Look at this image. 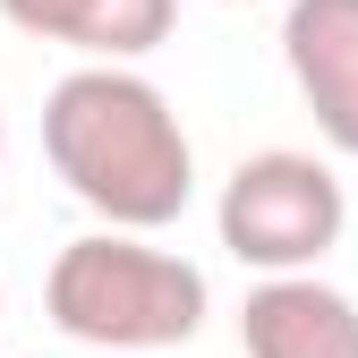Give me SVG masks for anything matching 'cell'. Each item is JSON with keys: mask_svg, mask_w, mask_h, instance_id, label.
Returning <instances> with one entry per match:
<instances>
[{"mask_svg": "<svg viewBox=\"0 0 358 358\" xmlns=\"http://www.w3.org/2000/svg\"><path fill=\"white\" fill-rule=\"evenodd\" d=\"M43 154L103 231H162L196 196V154L171 94L137 69H69L43 94Z\"/></svg>", "mask_w": 358, "mask_h": 358, "instance_id": "cell-1", "label": "cell"}, {"mask_svg": "<svg viewBox=\"0 0 358 358\" xmlns=\"http://www.w3.org/2000/svg\"><path fill=\"white\" fill-rule=\"evenodd\" d=\"M43 316L85 350H179L205 324V273L137 231H85L43 273Z\"/></svg>", "mask_w": 358, "mask_h": 358, "instance_id": "cell-2", "label": "cell"}, {"mask_svg": "<svg viewBox=\"0 0 358 358\" xmlns=\"http://www.w3.org/2000/svg\"><path fill=\"white\" fill-rule=\"evenodd\" d=\"M222 248H231L239 264H256L264 282H282V273H307L316 256L341 248V222H350V196H341V179L333 162L316 154H248L231 179H222Z\"/></svg>", "mask_w": 358, "mask_h": 358, "instance_id": "cell-3", "label": "cell"}, {"mask_svg": "<svg viewBox=\"0 0 358 358\" xmlns=\"http://www.w3.org/2000/svg\"><path fill=\"white\" fill-rule=\"evenodd\" d=\"M282 60H290L299 103L316 111L324 145L358 162V0H290Z\"/></svg>", "mask_w": 358, "mask_h": 358, "instance_id": "cell-4", "label": "cell"}, {"mask_svg": "<svg viewBox=\"0 0 358 358\" xmlns=\"http://www.w3.org/2000/svg\"><path fill=\"white\" fill-rule=\"evenodd\" d=\"M0 17L34 43H60L85 69H128L171 43L179 0H0Z\"/></svg>", "mask_w": 358, "mask_h": 358, "instance_id": "cell-5", "label": "cell"}, {"mask_svg": "<svg viewBox=\"0 0 358 358\" xmlns=\"http://www.w3.org/2000/svg\"><path fill=\"white\" fill-rule=\"evenodd\" d=\"M239 350L248 358H358V299H341L316 273L256 282L239 307Z\"/></svg>", "mask_w": 358, "mask_h": 358, "instance_id": "cell-6", "label": "cell"}, {"mask_svg": "<svg viewBox=\"0 0 358 358\" xmlns=\"http://www.w3.org/2000/svg\"><path fill=\"white\" fill-rule=\"evenodd\" d=\"M0 154H9V120H0Z\"/></svg>", "mask_w": 358, "mask_h": 358, "instance_id": "cell-7", "label": "cell"}]
</instances>
